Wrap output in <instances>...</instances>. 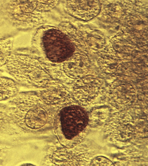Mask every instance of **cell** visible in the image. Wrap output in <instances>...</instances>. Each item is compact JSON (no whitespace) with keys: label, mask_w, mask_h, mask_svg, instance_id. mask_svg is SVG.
Here are the masks:
<instances>
[{"label":"cell","mask_w":148,"mask_h":166,"mask_svg":"<svg viewBox=\"0 0 148 166\" xmlns=\"http://www.w3.org/2000/svg\"><path fill=\"white\" fill-rule=\"evenodd\" d=\"M19 93L18 85L14 80L0 76V101L14 98Z\"/></svg>","instance_id":"cell-13"},{"label":"cell","mask_w":148,"mask_h":166,"mask_svg":"<svg viewBox=\"0 0 148 166\" xmlns=\"http://www.w3.org/2000/svg\"><path fill=\"white\" fill-rule=\"evenodd\" d=\"M90 165L113 166V163L107 158L102 156L96 157L91 159Z\"/></svg>","instance_id":"cell-17"},{"label":"cell","mask_w":148,"mask_h":166,"mask_svg":"<svg viewBox=\"0 0 148 166\" xmlns=\"http://www.w3.org/2000/svg\"><path fill=\"white\" fill-rule=\"evenodd\" d=\"M66 10L75 18L88 21L97 16L101 8L100 1H67L65 3Z\"/></svg>","instance_id":"cell-11"},{"label":"cell","mask_w":148,"mask_h":166,"mask_svg":"<svg viewBox=\"0 0 148 166\" xmlns=\"http://www.w3.org/2000/svg\"><path fill=\"white\" fill-rule=\"evenodd\" d=\"M58 110L53 128L59 144L70 148L80 144L89 129V116L85 108L77 104Z\"/></svg>","instance_id":"cell-1"},{"label":"cell","mask_w":148,"mask_h":166,"mask_svg":"<svg viewBox=\"0 0 148 166\" xmlns=\"http://www.w3.org/2000/svg\"><path fill=\"white\" fill-rule=\"evenodd\" d=\"M137 93L136 87L129 81L119 79L110 84L107 96L111 105L126 111L136 101Z\"/></svg>","instance_id":"cell-8"},{"label":"cell","mask_w":148,"mask_h":166,"mask_svg":"<svg viewBox=\"0 0 148 166\" xmlns=\"http://www.w3.org/2000/svg\"><path fill=\"white\" fill-rule=\"evenodd\" d=\"M83 39L88 51L97 52L103 49L105 44L104 37L99 31H85L80 28Z\"/></svg>","instance_id":"cell-12"},{"label":"cell","mask_w":148,"mask_h":166,"mask_svg":"<svg viewBox=\"0 0 148 166\" xmlns=\"http://www.w3.org/2000/svg\"><path fill=\"white\" fill-rule=\"evenodd\" d=\"M109 110L106 108L95 109L89 116L88 125L95 127L102 124L108 118Z\"/></svg>","instance_id":"cell-14"},{"label":"cell","mask_w":148,"mask_h":166,"mask_svg":"<svg viewBox=\"0 0 148 166\" xmlns=\"http://www.w3.org/2000/svg\"><path fill=\"white\" fill-rule=\"evenodd\" d=\"M20 111L24 114L26 125L37 133L53 128L56 109L45 103L38 95L19 92L14 98Z\"/></svg>","instance_id":"cell-3"},{"label":"cell","mask_w":148,"mask_h":166,"mask_svg":"<svg viewBox=\"0 0 148 166\" xmlns=\"http://www.w3.org/2000/svg\"><path fill=\"white\" fill-rule=\"evenodd\" d=\"M60 145H53L50 147L47 159V163L55 165H90L91 157L87 147L80 144L70 148Z\"/></svg>","instance_id":"cell-5"},{"label":"cell","mask_w":148,"mask_h":166,"mask_svg":"<svg viewBox=\"0 0 148 166\" xmlns=\"http://www.w3.org/2000/svg\"><path fill=\"white\" fill-rule=\"evenodd\" d=\"M88 73L75 81L71 91L76 104L84 108L92 104L103 91L102 79Z\"/></svg>","instance_id":"cell-6"},{"label":"cell","mask_w":148,"mask_h":166,"mask_svg":"<svg viewBox=\"0 0 148 166\" xmlns=\"http://www.w3.org/2000/svg\"><path fill=\"white\" fill-rule=\"evenodd\" d=\"M32 43L47 62L53 64L64 61L76 50L73 42L61 28L51 25L39 27L34 33Z\"/></svg>","instance_id":"cell-2"},{"label":"cell","mask_w":148,"mask_h":166,"mask_svg":"<svg viewBox=\"0 0 148 166\" xmlns=\"http://www.w3.org/2000/svg\"><path fill=\"white\" fill-rule=\"evenodd\" d=\"M11 55L10 45L6 44H0V67L6 65Z\"/></svg>","instance_id":"cell-15"},{"label":"cell","mask_w":148,"mask_h":166,"mask_svg":"<svg viewBox=\"0 0 148 166\" xmlns=\"http://www.w3.org/2000/svg\"><path fill=\"white\" fill-rule=\"evenodd\" d=\"M37 95L45 103L56 109L76 104L71 91L56 80L52 79L45 86L40 88Z\"/></svg>","instance_id":"cell-9"},{"label":"cell","mask_w":148,"mask_h":166,"mask_svg":"<svg viewBox=\"0 0 148 166\" xmlns=\"http://www.w3.org/2000/svg\"><path fill=\"white\" fill-rule=\"evenodd\" d=\"M134 121L126 111L113 114L105 126L106 134L113 141L124 142L130 141L136 131Z\"/></svg>","instance_id":"cell-7"},{"label":"cell","mask_w":148,"mask_h":166,"mask_svg":"<svg viewBox=\"0 0 148 166\" xmlns=\"http://www.w3.org/2000/svg\"><path fill=\"white\" fill-rule=\"evenodd\" d=\"M7 72L18 82L41 88L53 79L42 61L29 55L12 54Z\"/></svg>","instance_id":"cell-4"},{"label":"cell","mask_w":148,"mask_h":166,"mask_svg":"<svg viewBox=\"0 0 148 166\" xmlns=\"http://www.w3.org/2000/svg\"><path fill=\"white\" fill-rule=\"evenodd\" d=\"M58 3L57 1H37V10L42 13L54 8Z\"/></svg>","instance_id":"cell-16"},{"label":"cell","mask_w":148,"mask_h":166,"mask_svg":"<svg viewBox=\"0 0 148 166\" xmlns=\"http://www.w3.org/2000/svg\"><path fill=\"white\" fill-rule=\"evenodd\" d=\"M68 83H74L89 73L90 64L86 53L77 48L73 54L64 61L56 64Z\"/></svg>","instance_id":"cell-10"}]
</instances>
